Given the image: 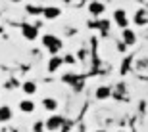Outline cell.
<instances>
[{
	"mask_svg": "<svg viewBox=\"0 0 148 132\" xmlns=\"http://www.w3.org/2000/svg\"><path fill=\"white\" fill-rule=\"evenodd\" d=\"M23 92L29 94V96L35 94L37 92V83H35V81H25V83H23Z\"/></svg>",
	"mask_w": 148,
	"mask_h": 132,
	"instance_id": "cell-12",
	"label": "cell"
},
{
	"mask_svg": "<svg viewBox=\"0 0 148 132\" xmlns=\"http://www.w3.org/2000/svg\"><path fill=\"white\" fill-rule=\"evenodd\" d=\"M42 127H44V125H42L40 121H38V123H35V132H42Z\"/></svg>",
	"mask_w": 148,
	"mask_h": 132,
	"instance_id": "cell-16",
	"label": "cell"
},
{
	"mask_svg": "<svg viewBox=\"0 0 148 132\" xmlns=\"http://www.w3.org/2000/svg\"><path fill=\"white\" fill-rule=\"evenodd\" d=\"M62 61H66V63H75V58H73L71 54H67V56H66V58H64Z\"/></svg>",
	"mask_w": 148,
	"mask_h": 132,
	"instance_id": "cell-15",
	"label": "cell"
},
{
	"mask_svg": "<svg viewBox=\"0 0 148 132\" xmlns=\"http://www.w3.org/2000/svg\"><path fill=\"white\" fill-rule=\"evenodd\" d=\"M125 48H127V46L123 42H117V50H119V52H125Z\"/></svg>",
	"mask_w": 148,
	"mask_h": 132,
	"instance_id": "cell-18",
	"label": "cell"
},
{
	"mask_svg": "<svg viewBox=\"0 0 148 132\" xmlns=\"http://www.w3.org/2000/svg\"><path fill=\"white\" fill-rule=\"evenodd\" d=\"M12 115H14V113H12L10 105H2V107H0V123H8L12 119Z\"/></svg>",
	"mask_w": 148,
	"mask_h": 132,
	"instance_id": "cell-7",
	"label": "cell"
},
{
	"mask_svg": "<svg viewBox=\"0 0 148 132\" xmlns=\"http://www.w3.org/2000/svg\"><path fill=\"white\" fill-rule=\"evenodd\" d=\"M42 44L48 48V52L52 56L62 48V40L58 39V37H54V35H44V37H42Z\"/></svg>",
	"mask_w": 148,
	"mask_h": 132,
	"instance_id": "cell-1",
	"label": "cell"
},
{
	"mask_svg": "<svg viewBox=\"0 0 148 132\" xmlns=\"http://www.w3.org/2000/svg\"><path fill=\"white\" fill-rule=\"evenodd\" d=\"M27 10L31 12V14H38V12H40V8H37V6H29Z\"/></svg>",
	"mask_w": 148,
	"mask_h": 132,
	"instance_id": "cell-17",
	"label": "cell"
},
{
	"mask_svg": "<svg viewBox=\"0 0 148 132\" xmlns=\"http://www.w3.org/2000/svg\"><path fill=\"white\" fill-rule=\"evenodd\" d=\"M106 6L102 4V2H90L88 4V12L92 14V16H100V14H104Z\"/></svg>",
	"mask_w": 148,
	"mask_h": 132,
	"instance_id": "cell-6",
	"label": "cell"
},
{
	"mask_svg": "<svg viewBox=\"0 0 148 132\" xmlns=\"http://www.w3.org/2000/svg\"><path fill=\"white\" fill-rule=\"evenodd\" d=\"M114 19H115V23H117L119 27H123V29H127V25H129L127 14H125L123 10H115V12H114Z\"/></svg>",
	"mask_w": 148,
	"mask_h": 132,
	"instance_id": "cell-4",
	"label": "cell"
},
{
	"mask_svg": "<svg viewBox=\"0 0 148 132\" xmlns=\"http://www.w3.org/2000/svg\"><path fill=\"white\" fill-rule=\"evenodd\" d=\"M21 33H23V37H25L27 40H35V39H37V35H38L37 25H27V23H23Z\"/></svg>",
	"mask_w": 148,
	"mask_h": 132,
	"instance_id": "cell-2",
	"label": "cell"
},
{
	"mask_svg": "<svg viewBox=\"0 0 148 132\" xmlns=\"http://www.w3.org/2000/svg\"><path fill=\"white\" fill-rule=\"evenodd\" d=\"M112 96V90L108 86H100V88H96V98L98 100H108Z\"/></svg>",
	"mask_w": 148,
	"mask_h": 132,
	"instance_id": "cell-10",
	"label": "cell"
},
{
	"mask_svg": "<svg viewBox=\"0 0 148 132\" xmlns=\"http://www.w3.org/2000/svg\"><path fill=\"white\" fill-rule=\"evenodd\" d=\"M42 105H44V109H46V111H56V109H58V102H56L54 98H44Z\"/></svg>",
	"mask_w": 148,
	"mask_h": 132,
	"instance_id": "cell-13",
	"label": "cell"
},
{
	"mask_svg": "<svg viewBox=\"0 0 148 132\" xmlns=\"http://www.w3.org/2000/svg\"><path fill=\"white\" fill-rule=\"evenodd\" d=\"M64 63L62 61V58H58V56H52L48 61V71H56V69H60V65Z\"/></svg>",
	"mask_w": 148,
	"mask_h": 132,
	"instance_id": "cell-11",
	"label": "cell"
},
{
	"mask_svg": "<svg viewBox=\"0 0 148 132\" xmlns=\"http://www.w3.org/2000/svg\"><path fill=\"white\" fill-rule=\"evenodd\" d=\"M19 109H21L23 113H33L35 111V104L31 102V100H21V102H19Z\"/></svg>",
	"mask_w": 148,
	"mask_h": 132,
	"instance_id": "cell-8",
	"label": "cell"
},
{
	"mask_svg": "<svg viewBox=\"0 0 148 132\" xmlns=\"http://www.w3.org/2000/svg\"><path fill=\"white\" fill-rule=\"evenodd\" d=\"M123 44H125V46L137 44V33L131 31V29H123Z\"/></svg>",
	"mask_w": 148,
	"mask_h": 132,
	"instance_id": "cell-5",
	"label": "cell"
},
{
	"mask_svg": "<svg viewBox=\"0 0 148 132\" xmlns=\"http://www.w3.org/2000/svg\"><path fill=\"white\" fill-rule=\"evenodd\" d=\"M42 14H44V17H46V19H54V17L60 16V8H54V6H50V8H44Z\"/></svg>",
	"mask_w": 148,
	"mask_h": 132,
	"instance_id": "cell-9",
	"label": "cell"
},
{
	"mask_svg": "<svg viewBox=\"0 0 148 132\" xmlns=\"http://www.w3.org/2000/svg\"><path fill=\"white\" fill-rule=\"evenodd\" d=\"M62 123H64V121H62V117H58V115H52V117L48 119V121H46V123H42V125L46 127V130L54 132V130H58V128L62 127Z\"/></svg>",
	"mask_w": 148,
	"mask_h": 132,
	"instance_id": "cell-3",
	"label": "cell"
},
{
	"mask_svg": "<svg viewBox=\"0 0 148 132\" xmlns=\"http://www.w3.org/2000/svg\"><path fill=\"white\" fill-rule=\"evenodd\" d=\"M135 23H137V25H144V23H146V10H138L137 12V16H135Z\"/></svg>",
	"mask_w": 148,
	"mask_h": 132,
	"instance_id": "cell-14",
	"label": "cell"
}]
</instances>
